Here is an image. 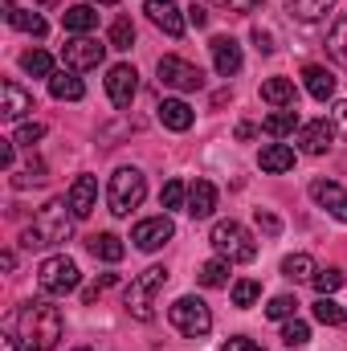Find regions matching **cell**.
<instances>
[{"label":"cell","instance_id":"f546056e","mask_svg":"<svg viewBox=\"0 0 347 351\" xmlns=\"http://www.w3.org/2000/svg\"><path fill=\"white\" fill-rule=\"evenodd\" d=\"M311 311H315V319H319L323 327H344V323H347V311L335 302V298H331V294H319Z\"/></svg>","mask_w":347,"mask_h":351},{"label":"cell","instance_id":"83f0119b","mask_svg":"<svg viewBox=\"0 0 347 351\" xmlns=\"http://www.w3.org/2000/svg\"><path fill=\"white\" fill-rule=\"evenodd\" d=\"M331 8H335V0H286V12H290L294 21H307V25L323 21Z\"/></svg>","mask_w":347,"mask_h":351},{"label":"cell","instance_id":"484cf974","mask_svg":"<svg viewBox=\"0 0 347 351\" xmlns=\"http://www.w3.org/2000/svg\"><path fill=\"white\" fill-rule=\"evenodd\" d=\"M49 94H53L58 102H78V98L86 94V86H82V78H78L74 70H58V74L49 78Z\"/></svg>","mask_w":347,"mask_h":351},{"label":"cell","instance_id":"f907efd6","mask_svg":"<svg viewBox=\"0 0 347 351\" xmlns=\"http://www.w3.org/2000/svg\"><path fill=\"white\" fill-rule=\"evenodd\" d=\"M0 265H4V269H12V265H16V254H12V250H4V254H0Z\"/></svg>","mask_w":347,"mask_h":351},{"label":"cell","instance_id":"ee69618b","mask_svg":"<svg viewBox=\"0 0 347 351\" xmlns=\"http://www.w3.org/2000/svg\"><path fill=\"white\" fill-rule=\"evenodd\" d=\"M254 45H258V53H274V33L270 29H254Z\"/></svg>","mask_w":347,"mask_h":351},{"label":"cell","instance_id":"5bb4252c","mask_svg":"<svg viewBox=\"0 0 347 351\" xmlns=\"http://www.w3.org/2000/svg\"><path fill=\"white\" fill-rule=\"evenodd\" d=\"M66 200H70V213H74L78 221H86L90 213L98 208V180H94V176H78V180L70 184Z\"/></svg>","mask_w":347,"mask_h":351},{"label":"cell","instance_id":"2e32d148","mask_svg":"<svg viewBox=\"0 0 347 351\" xmlns=\"http://www.w3.org/2000/svg\"><path fill=\"white\" fill-rule=\"evenodd\" d=\"M0 98H4V102H0V114H4V119H25L29 110H37V106H33V94L21 86V82H12V78L0 82Z\"/></svg>","mask_w":347,"mask_h":351},{"label":"cell","instance_id":"603a6c76","mask_svg":"<svg viewBox=\"0 0 347 351\" xmlns=\"http://www.w3.org/2000/svg\"><path fill=\"white\" fill-rule=\"evenodd\" d=\"M261 98L270 102V106H278V110H290L294 102H298V90L290 78H265L261 82Z\"/></svg>","mask_w":347,"mask_h":351},{"label":"cell","instance_id":"db71d44e","mask_svg":"<svg viewBox=\"0 0 347 351\" xmlns=\"http://www.w3.org/2000/svg\"><path fill=\"white\" fill-rule=\"evenodd\" d=\"M78 351H86V348H78Z\"/></svg>","mask_w":347,"mask_h":351},{"label":"cell","instance_id":"4316f807","mask_svg":"<svg viewBox=\"0 0 347 351\" xmlns=\"http://www.w3.org/2000/svg\"><path fill=\"white\" fill-rule=\"evenodd\" d=\"M302 123H298V110L290 106V110H274V114H265V123H261V131L270 135V139H286V135H294Z\"/></svg>","mask_w":347,"mask_h":351},{"label":"cell","instance_id":"44dd1931","mask_svg":"<svg viewBox=\"0 0 347 351\" xmlns=\"http://www.w3.org/2000/svg\"><path fill=\"white\" fill-rule=\"evenodd\" d=\"M0 8H4V16H8L12 29H21V33H29V37H45V33H49V25H45L37 12L16 8V0H0Z\"/></svg>","mask_w":347,"mask_h":351},{"label":"cell","instance_id":"f6af8a7d","mask_svg":"<svg viewBox=\"0 0 347 351\" xmlns=\"http://www.w3.org/2000/svg\"><path fill=\"white\" fill-rule=\"evenodd\" d=\"M213 4H221V8H229V12H254L261 0H213Z\"/></svg>","mask_w":347,"mask_h":351},{"label":"cell","instance_id":"681fc988","mask_svg":"<svg viewBox=\"0 0 347 351\" xmlns=\"http://www.w3.org/2000/svg\"><path fill=\"white\" fill-rule=\"evenodd\" d=\"M0 351H21V343L12 335H0Z\"/></svg>","mask_w":347,"mask_h":351},{"label":"cell","instance_id":"7dc6e473","mask_svg":"<svg viewBox=\"0 0 347 351\" xmlns=\"http://www.w3.org/2000/svg\"><path fill=\"white\" fill-rule=\"evenodd\" d=\"M21 245H25V250H41V245H45V237H41L37 229H25V233H21Z\"/></svg>","mask_w":347,"mask_h":351},{"label":"cell","instance_id":"4fadbf2b","mask_svg":"<svg viewBox=\"0 0 347 351\" xmlns=\"http://www.w3.org/2000/svg\"><path fill=\"white\" fill-rule=\"evenodd\" d=\"M311 200L319 208H327L335 221H347V192L335 180H311Z\"/></svg>","mask_w":347,"mask_h":351},{"label":"cell","instance_id":"d6986e66","mask_svg":"<svg viewBox=\"0 0 347 351\" xmlns=\"http://www.w3.org/2000/svg\"><path fill=\"white\" fill-rule=\"evenodd\" d=\"M156 114H160V123H164L168 131H188V127L196 123V110H192L184 98H164V102L156 106Z\"/></svg>","mask_w":347,"mask_h":351},{"label":"cell","instance_id":"ffe728a7","mask_svg":"<svg viewBox=\"0 0 347 351\" xmlns=\"http://www.w3.org/2000/svg\"><path fill=\"white\" fill-rule=\"evenodd\" d=\"M213 208H217V184H213V180L188 184V213H192L196 221H204V217H213Z\"/></svg>","mask_w":347,"mask_h":351},{"label":"cell","instance_id":"4dcf8cb0","mask_svg":"<svg viewBox=\"0 0 347 351\" xmlns=\"http://www.w3.org/2000/svg\"><path fill=\"white\" fill-rule=\"evenodd\" d=\"M229 265L233 262H225V258H213V262H204L200 265V286H208V290H217V286H229Z\"/></svg>","mask_w":347,"mask_h":351},{"label":"cell","instance_id":"cb8c5ba5","mask_svg":"<svg viewBox=\"0 0 347 351\" xmlns=\"http://www.w3.org/2000/svg\"><path fill=\"white\" fill-rule=\"evenodd\" d=\"M86 250H90V258H98V262H106V265H119L123 262V254H127V245H123L115 233H98V237H90Z\"/></svg>","mask_w":347,"mask_h":351},{"label":"cell","instance_id":"8992f818","mask_svg":"<svg viewBox=\"0 0 347 351\" xmlns=\"http://www.w3.org/2000/svg\"><path fill=\"white\" fill-rule=\"evenodd\" d=\"M78 282H82V274H78V262H70L66 254H53V258H45V262L37 265V286L45 290V294H70V290H78Z\"/></svg>","mask_w":347,"mask_h":351},{"label":"cell","instance_id":"8fae6325","mask_svg":"<svg viewBox=\"0 0 347 351\" xmlns=\"http://www.w3.org/2000/svg\"><path fill=\"white\" fill-rule=\"evenodd\" d=\"M335 123L331 119H315V123H302L298 127V152H307V156H327L331 147H335Z\"/></svg>","mask_w":347,"mask_h":351},{"label":"cell","instance_id":"b9f144b4","mask_svg":"<svg viewBox=\"0 0 347 351\" xmlns=\"http://www.w3.org/2000/svg\"><path fill=\"white\" fill-rule=\"evenodd\" d=\"M12 164H16V139H0V168L12 172Z\"/></svg>","mask_w":347,"mask_h":351},{"label":"cell","instance_id":"52a82bcc","mask_svg":"<svg viewBox=\"0 0 347 351\" xmlns=\"http://www.w3.org/2000/svg\"><path fill=\"white\" fill-rule=\"evenodd\" d=\"M74 213H70V200H49L41 213H37V221H33V229L45 237V245H53V241H70V229H74Z\"/></svg>","mask_w":347,"mask_h":351},{"label":"cell","instance_id":"c3c4849f","mask_svg":"<svg viewBox=\"0 0 347 351\" xmlns=\"http://www.w3.org/2000/svg\"><path fill=\"white\" fill-rule=\"evenodd\" d=\"M188 25H196V29H204V25H208V12H204L200 4H192V8H188Z\"/></svg>","mask_w":347,"mask_h":351},{"label":"cell","instance_id":"d4e9b609","mask_svg":"<svg viewBox=\"0 0 347 351\" xmlns=\"http://www.w3.org/2000/svg\"><path fill=\"white\" fill-rule=\"evenodd\" d=\"M94 25H98L94 4H74V8H66V12H62V29H66V33H74V37H86Z\"/></svg>","mask_w":347,"mask_h":351},{"label":"cell","instance_id":"9a60e30c","mask_svg":"<svg viewBox=\"0 0 347 351\" xmlns=\"http://www.w3.org/2000/svg\"><path fill=\"white\" fill-rule=\"evenodd\" d=\"M213 66H217V74L221 78H233V74H241V66H246V58H241V45L233 41V37H213Z\"/></svg>","mask_w":347,"mask_h":351},{"label":"cell","instance_id":"30bf717a","mask_svg":"<svg viewBox=\"0 0 347 351\" xmlns=\"http://www.w3.org/2000/svg\"><path fill=\"white\" fill-rule=\"evenodd\" d=\"M172 237H176V225H172L168 213H164V217H147V221H139V225L131 229V241H135V250H143V254L164 250Z\"/></svg>","mask_w":347,"mask_h":351},{"label":"cell","instance_id":"60d3db41","mask_svg":"<svg viewBox=\"0 0 347 351\" xmlns=\"http://www.w3.org/2000/svg\"><path fill=\"white\" fill-rule=\"evenodd\" d=\"M254 221H258V229L265 233V237H278V233H282V221H278L274 213H265V208H258V217H254Z\"/></svg>","mask_w":347,"mask_h":351},{"label":"cell","instance_id":"e575fe53","mask_svg":"<svg viewBox=\"0 0 347 351\" xmlns=\"http://www.w3.org/2000/svg\"><path fill=\"white\" fill-rule=\"evenodd\" d=\"M294 311H298V298H294V294H274V298H270V306H265V315H270V319H278V323L294 319Z\"/></svg>","mask_w":347,"mask_h":351},{"label":"cell","instance_id":"ac0fdd59","mask_svg":"<svg viewBox=\"0 0 347 351\" xmlns=\"http://www.w3.org/2000/svg\"><path fill=\"white\" fill-rule=\"evenodd\" d=\"M302 86L315 102H331L335 98V74L327 66H302Z\"/></svg>","mask_w":347,"mask_h":351},{"label":"cell","instance_id":"f35d334b","mask_svg":"<svg viewBox=\"0 0 347 351\" xmlns=\"http://www.w3.org/2000/svg\"><path fill=\"white\" fill-rule=\"evenodd\" d=\"M160 204H164V208H184V204H188V184H184V180H168L164 192H160Z\"/></svg>","mask_w":347,"mask_h":351},{"label":"cell","instance_id":"ba28073f","mask_svg":"<svg viewBox=\"0 0 347 351\" xmlns=\"http://www.w3.org/2000/svg\"><path fill=\"white\" fill-rule=\"evenodd\" d=\"M106 41H98V37H70L66 41V49H62V62H66V70H74V74H86V70H98L102 66V58H106Z\"/></svg>","mask_w":347,"mask_h":351},{"label":"cell","instance_id":"816d5d0a","mask_svg":"<svg viewBox=\"0 0 347 351\" xmlns=\"http://www.w3.org/2000/svg\"><path fill=\"white\" fill-rule=\"evenodd\" d=\"M86 4H119V0H86Z\"/></svg>","mask_w":347,"mask_h":351},{"label":"cell","instance_id":"74e56055","mask_svg":"<svg viewBox=\"0 0 347 351\" xmlns=\"http://www.w3.org/2000/svg\"><path fill=\"white\" fill-rule=\"evenodd\" d=\"M307 339H311V327H307L302 319H286V323H282V343H286V348H302Z\"/></svg>","mask_w":347,"mask_h":351},{"label":"cell","instance_id":"e0dca14e","mask_svg":"<svg viewBox=\"0 0 347 351\" xmlns=\"http://www.w3.org/2000/svg\"><path fill=\"white\" fill-rule=\"evenodd\" d=\"M147 21L156 25V29H164L168 37H184V16H180V8H176L172 0H147Z\"/></svg>","mask_w":347,"mask_h":351},{"label":"cell","instance_id":"ab89813d","mask_svg":"<svg viewBox=\"0 0 347 351\" xmlns=\"http://www.w3.org/2000/svg\"><path fill=\"white\" fill-rule=\"evenodd\" d=\"M12 139H16L21 147H33V143H41V139H45V123H21Z\"/></svg>","mask_w":347,"mask_h":351},{"label":"cell","instance_id":"5b68a950","mask_svg":"<svg viewBox=\"0 0 347 351\" xmlns=\"http://www.w3.org/2000/svg\"><path fill=\"white\" fill-rule=\"evenodd\" d=\"M168 323H172L180 335H188V339H204L213 331V311L200 298L184 294V298H176L172 306H168Z\"/></svg>","mask_w":347,"mask_h":351},{"label":"cell","instance_id":"836d02e7","mask_svg":"<svg viewBox=\"0 0 347 351\" xmlns=\"http://www.w3.org/2000/svg\"><path fill=\"white\" fill-rule=\"evenodd\" d=\"M327 49H331V58L347 66V16H339L335 25H331V33H327Z\"/></svg>","mask_w":347,"mask_h":351},{"label":"cell","instance_id":"bcb514c9","mask_svg":"<svg viewBox=\"0 0 347 351\" xmlns=\"http://www.w3.org/2000/svg\"><path fill=\"white\" fill-rule=\"evenodd\" d=\"M331 123H335V131H339V135H347V98L331 106Z\"/></svg>","mask_w":347,"mask_h":351},{"label":"cell","instance_id":"6da1fadb","mask_svg":"<svg viewBox=\"0 0 347 351\" xmlns=\"http://www.w3.org/2000/svg\"><path fill=\"white\" fill-rule=\"evenodd\" d=\"M16 327H21V339L29 351H53L62 339V311L45 298H33L21 306L16 315Z\"/></svg>","mask_w":347,"mask_h":351},{"label":"cell","instance_id":"f1b7e54d","mask_svg":"<svg viewBox=\"0 0 347 351\" xmlns=\"http://www.w3.org/2000/svg\"><path fill=\"white\" fill-rule=\"evenodd\" d=\"M319 274V265L311 254H290V258H282V278H290V282H311Z\"/></svg>","mask_w":347,"mask_h":351},{"label":"cell","instance_id":"9c48e42d","mask_svg":"<svg viewBox=\"0 0 347 351\" xmlns=\"http://www.w3.org/2000/svg\"><path fill=\"white\" fill-rule=\"evenodd\" d=\"M156 74H160V82L168 90H180V94H188V90H200L204 86V74H200V66H192V62H184V58H160V66H156Z\"/></svg>","mask_w":347,"mask_h":351},{"label":"cell","instance_id":"1f68e13d","mask_svg":"<svg viewBox=\"0 0 347 351\" xmlns=\"http://www.w3.org/2000/svg\"><path fill=\"white\" fill-rule=\"evenodd\" d=\"M21 66H25V74H33V78H53L58 70H53V58L45 53V49H29L25 58H21Z\"/></svg>","mask_w":347,"mask_h":351},{"label":"cell","instance_id":"3957f363","mask_svg":"<svg viewBox=\"0 0 347 351\" xmlns=\"http://www.w3.org/2000/svg\"><path fill=\"white\" fill-rule=\"evenodd\" d=\"M143 196H147V180L139 168H119L106 184V208L115 217H131L143 204Z\"/></svg>","mask_w":347,"mask_h":351},{"label":"cell","instance_id":"d590c367","mask_svg":"<svg viewBox=\"0 0 347 351\" xmlns=\"http://www.w3.org/2000/svg\"><path fill=\"white\" fill-rule=\"evenodd\" d=\"M258 298H261V282H254V278L233 282V306H254Z\"/></svg>","mask_w":347,"mask_h":351},{"label":"cell","instance_id":"7a4b0ae2","mask_svg":"<svg viewBox=\"0 0 347 351\" xmlns=\"http://www.w3.org/2000/svg\"><path fill=\"white\" fill-rule=\"evenodd\" d=\"M164 286H168V269H164V265H147L139 278H131V286H127V294H123L131 319L152 323V319H156V294H160Z\"/></svg>","mask_w":347,"mask_h":351},{"label":"cell","instance_id":"7c38bea8","mask_svg":"<svg viewBox=\"0 0 347 351\" xmlns=\"http://www.w3.org/2000/svg\"><path fill=\"white\" fill-rule=\"evenodd\" d=\"M106 94H110L115 106H131L135 94H139V74H135V66H110V74H106Z\"/></svg>","mask_w":347,"mask_h":351},{"label":"cell","instance_id":"7bdbcfd3","mask_svg":"<svg viewBox=\"0 0 347 351\" xmlns=\"http://www.w3.org/2000/svg\"><path fill=\"white\" fill-rule=\"evenodd\" d=\"M221 351H265V348L254 343V339H246V335H233V339H225V348Z\"/></svg>","mask_w":347,"mask_h":351},{"label":"cell","instance_id":"7402d4cb","mask_svg":"<svg viewBox=\"0 0 347 351\" xmlns=\"http://www.w3.org/2000/svg\"><path fill=\"white\" fill-rule=\"evenodd\" d=\"M258 168L261 172H274V176L290 172V168H294V147H286V143H265L258 152Z\"/></svg>","mask_w":347,"mask_h":351},{"label":"cell","instance_id":"f5cc1de1","mask_svg":"<svg viewBox=\"0 0 347 351\" xmlns=\"http://www.w3.org/2000/svg\"><path fill=\"white\" fill-rule=\"evenodd\" d=\"M37 4H45V8H49V4H58V0H37Z\"/></svg>","mask_w":347,"mask_h":351},{"label":"cell","instance_id":"d6a6232c","mask_svg":"<svg viewBox=\"0 0 347 351\" xmlns=\"http://www.w3.org/2000/svg\"><path fill=\"white\" fill-rule=\"evenodd\" d=\"M106 45H110V49H131V45H135V25H131V16H119V21L110 25Z\"/></svg>","mask_w":347,"mask_h":351},{"label":"cell","instance_id":"277c9868","mask_svg":"<svg viewBox=\"0 0 347 351\" xmlns=\"http://www.w3.org/2000/svg\"><path fill=\"white\" fill-rule=\"evenodd\" d=\"M213 250L225 262H254L258 258V241L241 221H217L213 225Z\"/></svg>","mask_w":347,"mask_h":351},{"label":"cell","instance_id":"8d00e7d4","mask_svg":"<svg viewBox=\"0 0 347 351\" xmlns=\"http://www.w3.org/2000/svg\"><path fill=\"white\" fill-rule=\"evenodd\" d=\"M311 286H315L319 294H335V290L344 286V269H335V265H327V269H319V274L311 278Z\"/></svg>","mask_w":347,"mask_h":351}]
</instances>
